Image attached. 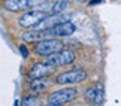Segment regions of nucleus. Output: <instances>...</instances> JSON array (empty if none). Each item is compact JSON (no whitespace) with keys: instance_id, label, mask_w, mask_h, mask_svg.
I'll return each instance as SVG.
<instances>
[{"instance_id":"1","label":"nucleus","mask_w":121,"mask_h":106,"mask_svg":"<svg viewBox=\"0 0 121 106\" xmlns=\"http://www.w3.org/2000/svg\"><path fill=\"white\" fill-rule=\"evenodd\" d=\"M63 49V42L58 39H42L39 42H36V47H35V52L38 55H51L54 52Z\"/></svg>"},{"instance_id":"2","label":"nucleus","mask_w":121,"mask_h":106,"mask_svg":"<svg viewBox=\"0 0 121 106\" xmlns=\"http://www.w3.org/2000/svg\"><path fill=\"white\" fill-rule=\"evenodd\" d=\"M76 55L73 51L70 49H60V51L51 54V55H46V63L52 64V66H66V64H70L75 61Z\"/></svg>"},{"instance_id":"3","label":"nucleus","mask_w":121,"mask_h":106,"mask_svg":"<svg viewBox=\"0 0 121 106\" xmlns=\"http://www.w3.org/2000/svg\"><path fill=\"white\" fill-rule=\"evenodd\" d=\"M87 79V72L82 69H75V70H69L63 72L55 78V82L60 85H66V84H78Z\"/></svg>"},{"instance_id":"4","label":"nucleus","mask_w":121,"mask_h":106,"mask_svg":"<svg viewBox=\"0 0 121 106\" xmlns=\"http://www.w3.org/2000/svg\"><path fill=\"white\" fill-rule=\"evenodd\" d=\"M78 91L75 88H61L58 91H54L48 96V103L51 105H64L67 102H72L76 97Z\"/></svg>"},{"instance_id":"5","label":"nucleus","mask_w":121,"mask_h":106,"mask_svg":"<svg viewBox=\"0 0 121 106\" xmlns=\"http://www.w3.org/2000/svg\"><path fill=\"white\" fill-rule=\"evenodd\" d=\"M46 15L43 11H38V9H35V11H29L26 12L22 17L18 18V24L26 27V29H35L36 25L39 24V22L43 20Z\"/></svg>"},{"instance_id":"6","label":"nucleus","mask_w":121,"mask_h":106,"mask_svg":"<svg viewBox=\"0 0 121 106\" xmlns=\"http://www.w3.org/2000/svg\"><path fill=\"white\" fill-rule=\"evenodd\" d=\"M39 0H4V9L11 12H20L36 6Z\"/></svg>"},{"instance_id":"7","label":"nucleus","mask_w":121,"mask_h":106,"mask_svg":"<svg viewBox=\"0 0 121 106\" xmlns=\"http://www.w3.org/2000/svg\"><path fill=\"white\" fill-rule=\"evenodd\" d=\"M55 70V66L49 63H36L30 70V78L31 79H38V78H46L49 75H52Z\"/></svg>"},{"instance_id":"8","label":"nucleus","mask_w":121,"mask_h":106,"mask_svg":"<svg viewBox=\"0 0 121 106\" xmlns=\"http://www.w3.org/2000/svg\"><path fill=\"white\" fill-rule=\"evenodd\" d=\"M75 30H76V27L73 22L63 21V22H58L57 25H54L51 30H48V33H51L55 38H64V36H70Z\"/></svg>"},{"instance_id":"9","label":"nucleus","mask_w":121,"mask_h":106,"mask_svg":"<svg viewBox=\"0 0 121 106\" xmlns=\"http://www.w3.org/2000/svg\"><path fill=\"white\" fill-rule=\"evenodd\" d=\"M58 22H63V17L60 13H51V15L45 17L38 25L35 27V30H39V31H48L51 30L54 25H57Z\"/></svg>"},{"instance_id":"10","label":"nucleus","mask_w":121,"mask_h":106,"mask_svg":"<svg viewBox=\"0 0 121 106\" xmlns=\"http://www.w3.org/2000/svg\"><path fill=\"white\" fill-rule=\"evenodd\" d=\"M85 100L91 105H102L103 102V87L102 84H97L96 87H91L85 91Z\"/></svg>"},{"instance_id":"11","label":"nucleus","mask_w":121,"mask_h":106,"mask_svg":"<svg viewBox=\"0 0 121 106\" xmlns=\"http://www.w3.org/2000/svg\"><path fill=\"white\" fill-rule=\"evenodd\" d=\"M46 31H39V30H33V31H26L22 34V39L26 42H39V40L43 39V34Z\"/></svg>"},{"instance_id":"12","label":"nucleus","mask_w":121,"mask_h":106,"mask_svg":"<svg viewBox=\"0 0 121 106\" xmlns=\"http://www.w3.org/2000/svg\"><path fill=\"white\" fill-rule=\"evenodd\" d=\"M46 82L43 78H38V79H31L30 82V90H31V93H35V94H39L42 93L45 88H46Z\"/></svg>"},{"instance_id":"13","label":"nucleus","mask_w":121,"mask_h":106,"mask_svg":"<svg viewBox=\"0 0 121 106\" xmlns=\"http://www.w3.org/2000/svg\"><path fill=\"white\" fill-rule=\"evenodd\" d=\"M67 8V0H55L51 6V13H61Z\"/></svg>"},{"instance_id":"14","label":"nucleus","mask_w":121,"mask_h":106,"mask_svg":"<svg viewBox=\"0 0 121 106\" xmlns=\"http://www.w3.org/2000/svg\"><path fill=\"white\" fill-rule=\"evenodd\" d=\"M42 102L38 96H27L21 100V106H40Z\"/></svg>"},{"instance_id":"15","label":"nucleus","mask_w":121,"mask_h":106,"mask_svg":"<svg viewBox=\"0 0 121 106\" xmlns=\"http://www.w3.org/2000/svg\"><path fill=\"white\" fill-rule=\"evenodd\" d=\"M20 49H21V52H22V55H24V57H27V55H29V51L26 49V47H20Z\"/></svg>"},{"instance_id":"16","label":"nucleus","mask_w":121,"mask_h":106,"mask_svg":"<svg viewBox=\"0 0 121 106\" xmlns=\"http://www.w3.org/2000/svg\"><path fill=\"white\" fill-rule=\"evenodd\" d=\"M45 106H63V105H51V103H48V105H45Z\"/></svg>"},{"instance_id":"17","label":"nucleus","mask_w":121,"mask_h":106,"mask_svg":"<svg viewBox=\"0 0 121 106\" xmlns=\"http://www.w3.org/2000/svg\"><path fill=\"white\" fill-rule=\"evenodd\" d=\"M79 2H85V0H79Z\"/></svg>"}]
</instances>
